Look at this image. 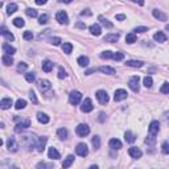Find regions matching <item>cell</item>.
Wrapping results in <instances>:
<instances>
[{
    "instance_id": "28",
    "label": "cell",
    "mask_w": 169,
    "mask_h": 169,
    "mask_svg": "<svg viewBox=\"0 0 169 169\" xmlns=\"http://www.w3.org/2000/svg\"><path fill=\"white\" fill-rule=\"evenodd\" d=\"M3 50H4L5 54H11V56L16 53V49H15L13 46H11L10 44H4V45H3Z\"/></svg>"
},
{
    "instance_id": "4",
    "label": "cell",
    "mask_w": 169,
    "mask_h": 169,
    "mask_svg": "<svg viewBox=\"0 0 169 169\" xmlns=\"http://www.w3.org/2000/svg\"><path fill=\"white\" fill-rule=\"evenodd\" d=\"M56 19L60 24H63V25H67V24H69V17H67V13L65 11H58L56 15Z\"/></svg>"
},
{
    "instance_id": "38",
    "label": "cell",
    "mask_w": 169,
    "mask_h": 169,
    "mask_svg": "<svg viewBox=\"0 0 169 169\" xmlns=\"http://www.w3.org/2000/svg\"><path fill=\"white\" fill-rule=\"evenodd\" d=\"M91 143H93V145H94V149L100 148V137L99 136H94L93 140H91Z\"/></svg>"
},
{
    "instance_id": "19",
    "label": "cell",
    "mask_w": 169,
    "mask_h": 169,
    "mask_svg": "<svg viewBox=\"0 0 169 169\" xmlns=\"http://www.w3.org/2000/svg\"><path fill=\"white\" fill-rule=\"evenodd\" d=\"M0 33H1V36H4V37L8 40V41H12V40L15 38V37H13V35H12L10 30L5 28V27H1V29H0Z\"/></svg>"
},
{
    "instance_id": "23",
    "label": "cell",
    "mask_w": 169,
    "mask_h": 169,
    "mask_svg": "<svg viewBox=\"0 0 169 169\" xmlns=\"http://www.w3.org/2000/svg\"><path fill=\"white\" fill-rule=\"evenodd\" d=\"M153 40L157 41V42H165V41H167V36H165L162 32H157V33L153 35Z\"/></svg>"
},
{
    "instance_id": "56",
    "label": "cell",
    "mask_w": 169,
    "mask_h": 169,
    "mask_svg": "<svg viewBox=\"0 0 169 169\" xmlns=\"http://www.w3.org/2000/svg\"><path fill=\"white\" fill-rule=\"evenodd\" d=\"M37 168H52V165H48L45 162H40V164H37Z\"/></svg>"
},
{
    "instance_id": "54",
    "label": "cell",
    "mask_w": 169,
    "mask_h": 169,
    "mask_svg": "<svg viewBox=\"0 0 169 169\" xmlns=\"http://www.w3.org/2000/svg\"><path fill=\"white\" fill-rule=\"evenodd\" d=\"M61 42H62V40H61L60 37H53V38H50V44H53V45H60Z\"/></svg>"
},
{
    "instance_id": "14",
    "label": "cell",
    "mask_w": 169,
    "mask_h": 169,
    "mask_svg": "<svg viewBox=\"0 0 169 169\" xmlns=\"http://www.w3.org/2000/svg\"><path fill=\"white\" fill-rule=\"evenodd\" d=\"M152 15H153V17H156V19L160 20V21H167V20H168L167 15H165L164 12L159 11V10H153V11H152Z\"/></svg>"
},
{
    "instance_id": "48",
    "label": "cell",
    "mask_w": 169,
    "mask_h": 169,
    "mask_svg": "<svg viewBox=\"0 0 169 169\" xmlns=\"http://www.w3.org/2000/svg\"><path fill=\"white\" fill-rule=\"evenodd\" d=\"M161 151L164 155H169V143H162V147H161Z\"/></svg>"
},
{
    "instance_id": "18",
    "label": "cell",
    "mask_w": 169,
    "mask_h": 169,
    "mask_svg": "<svg viewBox=\"0 0 169 169\" xmlns=\"http://www.w3.org/2000/svg\"><path fill=\"white\" fill-rule=\"evenodd\" d=\"M53 66H54V63L52 62V61H44L42 62V70H44L45 73H50L52 70H53Z\"/></svg>"
},
{
    "instance_id": "9",
    "label": "cell",
    "mask_w": 169,
    "mask_h": 169,
    "mask_svg": "<svg viewBox=\"0 0 169 169\" xmlns=\"http://www.w3.org/2000/svg\"><path fill=\"white\" fill-rule=\"evenodd\" d=\"M160 131V123L157 120H153L152 123L149 124V128H148V132L151 135H153V136H156V135L159 134Z\"/></svg>"
},
{
    "instance_id": "27",
    "label": "cell",
    "mask_w": 169,
    "mask_h": 169,
    "mask_svg": "<svg viewBox=\"0 0 169 169\" xmlns=\"http://www.w3.org/2000/svg\"><path fill=\"white\" fill-rule=\"evenodd\" d=\"M90 32H91V35H94V36H99L100 32H102L99 24H93V25L90 27Z\"/></svg>"
},
{
    "instance_id": "11",
    "label": "cell",
    "mask_w": 169,
    "mask_h": 169,
    "mask_svg": "<svg viewBox=\"0 0 169 169\" xmlns=\"http://www.w3.org/2000/svg\"><path fill=\"white\" fill-rule=\"evenodd\" d=\"M28 127H30V120H29V119H25L24 122L17 123L16 127H15V131H16V132H21V131L27 130Z\"/></svg>"
},
{
    "instance_id": "21",
    "label": "cell",
    "mask_w": 169,
    "mask_h": 169,
    "mask_svg": "<svg viewBox=\"0 0 169 169\" xmlns=\"http://www.w3.org/2000/svg\"><path fill=\"white\" fill-rule=\"evenodd\" d=\"M98 70H99L100 73H103V74H108V75L115 74V69H114V67H110V66H100Z\"/></svg>"
},
{
    "instance_id": "44",
    "label": "cell",
    "mask_w": 169,
    "mask_h": 169,
    "mask_svg": "<svg viewBox=\"0 0 169 169\" xmlns=\"http://www.w3.org/2000/svg\"><path fill=\"white\" fill-rule=\"evenodd\" d=\"M143 82H144V86H145L147 89L152 87V85H153V81H152V78H151V77H145Z\"/></svg>"
},
{
    "instance_id": "63",
    "label": "cell",
    "mask_w": 169,
    "mask_h": 169,
    "mask_svg": "<svg viewBox=\"0 0 169 169\" xmlns=\"http://www.w3.org/2000/svg\"><path fill=\"white\" fill-rule=\"evenodd\" d=\"M165 29L169 30V24H167V25H165Z\"/></svg>"
},
{
    "instance_id": "3",
    "label": "cell",
    "mask_w": 169,
    "mask_h": 169,
    "mask_svg": "<svg viewBox=\"0 0 169 169\" xmlns=\"http://www.w3.org/2000/svg\"><path fill=\"white\" fill-rule=\"evenodd\" d=\"M81 99H82V94L79 93V91H77V90L72 91V93H70V95H69V100H70V103L74 104V106L81 102Z\"/></svg>"
},
{
    "instance_id": "57",
    "label": "cell",
    "mask_w": 169,
    "mask_h": 169,
    "mask_svg": "<svg viewBox=\"0 0 169 169\" xmlns=\"http://www.w3.org/2000/svg\"><path fill=\"white\" fill-rule=\"evenodd\" d=\"M116 20H119V21H123V20H124L125 19V16H124V15H116Z\"/></svg>"
},
{
    "instance_id": "45",
    "label": "cell",
    "mask_w": 169,
    "mask_h": 169,
    "mask_svg": "<svg viewBox=\"0 0 169 169\" xmlns=\"http://www.w3.org/2000/svg\"><path fill=\"white\" fill-rule=\"evenodd\" d=\"M48 20H49V16H48L46 13L41 15V16L38 17V23L41 24V25H42V24H46V23H48Z\"/></svg>"
},
{
    "instance_id": "60",
    "label": "cell",
    "mask_w": 169,
    "mask_h": 169,
    "mask_svg": "<svg viewBox=\"0 0 169 169\" xmlns=\"http://www.w3.org/2000/svg\"><path fill=\"white\" fill-rule=\"evenodd\" d=\"M99 122H104V114L103 112L99 114Z\"/></svg>"
},
{
    "instance_id": "26",
    "label": "cell",
    "mask_w": 169,
    "mask_h": 169,
    "mask_svg": "<svg viewBox=\"0 0 169 169\" xmlns=\"http://www.w3.org/2000/svg\"><path fill=\"white\" fill-rule=\"evenodd\" d=\"M98 20H99V21H100V24H102L104 28H107V29H111L112 27H114V25H112V23H110V21L107 20L106 17H103V16H99V17H98Z\"/></svg>"
},
{
    "instance_id": "16",
    "label": "cell",
    "mask_w": 169,
    "mask_h": 169,
    "mask_svg": "<svg viewBox=\"0 0 169 169\" xmlns=\"http://www.w3.org/2000/svg\"><path fill=\"white\" fill-rule=\"evenodd\" d=\"M13 104L11 98H4V99H1V102H0V107H1L3 110H8L11 108V106Z\"/></svg>"
},
{
    "instance_id": "58",
    "label": "cell",
    "mask_w": 169,
    "mask_h": 169,
    "mask_svg": "<svg viewBox=\"0 0 169 169\" xmlns=\"http://www.w3.org/2000/svg\"><path fill=\"white\" fill-rule=\"evenodd\" d=\"M35 1H36V4L37 5H42V4H45L48 0H35Z\"/></svg>"
},
{
    "instance_id": "6",
    "label": "cell",
    "mask_w": 169,
    "mask_h": 169,
    "mask_svg": "<svg viewBox=\"0 0 169 169\" xmlns=\"http://www.w3.org/2000/svg\"><path fill=\"white\" fill-rule=\"evenodd\" d=\"M97 99L99 100L100 104H107L110 100V98H108V94H107L104 90H99V91H97Z\"/></svg>"
},
{
    "instance_id": "30",
    "label": "cell",
    "mask_w": 169,
    "mask_h": 169,
    "mask_svg": "<svg viewBox=\"0 0 169 169\" xmlns=\"http://www.w3.org/2000/svg\"><path fill=\"white\" fill-rule=\"evenodd\" d=\"M144 62H141V61H136V60H128L127 62H125V65L127 66H131V67H141L143 66Z\"/></svg>"
},
{
    "instance_id": "36",
    "label": "cell",
    "mask_w": 169,
    "mask_h": 169,
    "mask_svg": "<svg viewBox=\"0 0 169 169\" xmlns=\"http://www.w3.org/2000/svg\"><path fill=\"white\" fill-rule=\"evenodd\" d=\"M57 135H58V137H60V139L65 140L66 137H67V130H66V128H60V130L57 131Z\"/></svg>"
},
{
    "instance_id": "61",
    "label": "cell",
    "mask_w": 169,
    "mask_h": 169,
    "mask_svg": "<svg viewBox=\"0 0 169 169\" xmlns=\"http://www.w3.org/2000/svg\"><path fill=\"white\" fill-rule=\"evenodd\" d=\"M60 3H65V4H69V3H72L73 0H58Z\"/></svg>"
},
{
    "instance_id": "42",
    "label": "cell",
    "mask_w": 169,
    "mask_h": 169,
    "mask_svg": "<svg viewBox=\"0 0 169 169\" xmlns=\"http://www.w3.org/2000/svg\"><path fill=\"white\" fill-rule=\"evenodd\" d=\"M145 143L148 144V145H155V143H156V137L153 136V135H148V137L145 139Z\"/></svg>"
},
{
    "instance_id": "62",
    "label": "cell",
    "mask_w": 169,
    "mask_h": 169,
    "mask_svg": "<svg viewBox=\"0 0 169 169\" xmlns=\"http://www.w3.org/2000/svg\"><path fill=\"white\" fill-rule=\"evenodd\" d=\"M77 27H79V28H86V25H85V24H78V25H77Z\"/></svg>"
},
{
    "instance_id": "49",
    "label": "cell",
    "mask_w": 169,
    "mask_h": 169,
    "mask_svg": "<svg viewBox=\"0 0 169 169\" xmlns=\"http://www.w3.org/2000/svg\"><path fill=\"white\" fill-rule=\"evenodd\" d=\"M148 32V28L147 27H137V28H135L134 33H145Z\"/></svg>"
},
{
    "instance_id": "34",
    "label": "cell",
    "mask_w": 169,
    "mask_h": 169,
    "mask_svg": "<svg viewBox=\"0 0 169 169\" xmlns=\"http://www.w3.org/2000/svg\"><path fill=\"white\" fill-rule=\"evenodd\" d=\"M25 106H27V100L25 99H19L16 102V104H15V108L16 110H23V108H25Z\"/></svg>"
},
{
    "instance_id": "7",
    "label": "cell",
    "mask_w": 169,
    "mask_h": 169,
    "mask_svg": "<svg viewBox=\"0 0 169 169\" xmlns=\"http://www.w3.org/2000/svg\"><path fill=\"white\" fill-rule=\"evenodd\" d=\"M93 102H91L90 98H86V99L82 102V106H81V111L82 112H90L93 111Z\"/></svg>"
},
{
    "instance_id": "1",
    "label": "cell",
    "mask_w": 169,
    "mask_h": 169,
    "mask_svg": "<svg viewBox=\"0 0 169 169\" xmlns=\"http://www.w3.org/2000/svg\"><path fill=\"white\" fill-rule=\"evenodd\" d=\"M139 81H140L139 75H135V77H131V78H130V82H128V85H130V89H131L132 91H134V93H137V91H139V89H140Z\"/></svg>"
},
{
    "instance_id": "17",
    "label": "cell",
    "mask_w": 169,
    "mask_h": 169,
    "mask_svg": "<svg viewBox=\"0 0 169 169\" xmlns=\"http://www.w3.org/2000/svg\"><path fill=\"white\" fill-rule=\"evenodd\" d=\"M7 147H8V149L10 151H12V152H16L17 151V144H16L15 137H10V139L7 140Z\"/></svg>"
},
{
    "instance_id": "12",
    "label": "cell",
    "mask_w": 169,
    "mask_h": 169,
    "mask_svg": "<svg viewBox=\"0 0 169 169\" xmlns=\"http://www.w3.org/2000/svg\"><path fill=\"white\" fill-rule=\"evenodd\" d=\"M46 141H48V137H45V136L38 137L37 143H36V148H37V152H42V151L45 149V144H46Z\"/></svg>"
},
{
    "instance_id": "46",
    "label": "cell",
    "mask_w": 169,
    "mask_h": 169,
    "mask_svg": "<svg viewBox=\"0 0 169 169\" xmlns=\"http://www.w3.org/2000/svg\"><path fill=\"white\" fill-rule=\"evenodd\" d=\"M25 12H27V15H28L29 17H37V11L33 10V8H28Z\"/></svg>"
},
{
    "instance_id": "32",
    "label": "cell",
    "mask_w": 169,
    "mask_h": 169,
    "mask_svg": "<svg viewBox=\"0 0 169 169\" xmlns=\"http://www.w3.org/2000/svg\"><path fill=\"white\" fill-rule=\"evenodd\" d=\"M124 139H125V141H127V143H134V141L136 140V137H135V135L132 134V132L127 131V132L124 134Z\"/></svg>"
},
{
    "instance_id": "13",
    "label": "cell",
    "mask_w": 169,
    "mask_h": 169,
    "mask_svg": "<svg viewBox=\"0 0 169 169\" xmlns=\"http://www.w3.org/2000/svg\"><path fill=\"white\" fill-rule=\"evenodd\" d=\"M128 153H130V156L132 159H140L141 155H143V152H141L137 147H131V148L128 149Z\"/></svg>"
},
{
    "instance_id": "40",
    "label": "cell",
    "mask_w": 169,
    "mask_h": 169,
    "mask_svg": "<svg viewBox=\"0 0 169 169\" xmlns=\"http://www.w3.org/2000/svg\"><path fill=\"white\" fill-rule=\"evenodd\" d=\"M25 79H27V82H29V83L35 82V81H36V75H35V73H27V74H25Z\"/></svg>"
},
{
    "instance_id": "39",
    "label": "cell",
    "mask_w": 169,
    "mask_h": 169,
    "mask_svg": "<svg viewBox=\"0 0 169 169\" xmlns=\"http://www.w3.org/2000/svg\"><path fill=\"white\" fill-rule=\"evenodd\" d=\"M16 11H17V4H15V3H11V4L7 7V13H8V15L15 13Z\"/></svg>"
},
{
    "instance_id": "59",
    "label": "cell",
    "mask_w": 169,
    "mask_h": 169,
    "mask_svg": "<svg viewBox=\"0 0 169 169\" xmlns=\"http://www.w3.org/2000/svg\"><path fill=\"white\" fill-rule=\"evenodd\" d=\"M131 1L136 3V4H139V5H144V0H131Z\"/></svg>"
},
{
    "instance_id": "41",
    "label": "cell",
    "mask_w": 169,
    "mask_h": 169,
    "mask_svg": "<svg viewBox=\"0 0 169 169\" xmlns=\"http://www.w3.org/2000/svg\"><path fill=\"white\" fill-rule=\"evenodd\" d=\"M100 58H102V60H108V58H112V52H110V50L102 52V53H100Z\"/></svg>"
},
{
    "instance_id": "8",
    "label": "cell",
    "mask_w": 169,
    "mask_h": 169,
    "mask_svg": "<svg viewBox=\"0 0 169 169\" xmlns=\"http://www.w3.org/2000/svg\"><path fill=\"white\" fill-rule=\"evenodd\" d=\"M37 86H38V89H40V91L41 93H46L48 90H50V82L48 81V79H40V81L37 82Z\"/></svg>"
},
{
    "instance_id": "2",
    "label": "cell",
    "mask_w": 169,
    "mask_h": 169,
    "mask_svg": "<svg viewBox=\"0 0 169 169\" xmlns=\"http://www.w3.org/2000/svg\"><path fill=\"white\" fill-rule=\"evenodd\" d=\"M75 152H77V155L81 156V157H86V156L89 155V148L85 143H79L75 148Z\"/></svg>"
},
{
    "instance_id": "51",
    "label": "cell",
    "mask_w": 169,
    "mask_h": 169,
    "mask_svg": "<svg viewBox=\"0 0 169 169\" xmlns=\"http://www.w3.org/2000/svg\"><path fill=\"white\" fill-rule=\"evenodd\" d=\"M32 38H33V33L30 32V30H27V32H24V40H27V41H30Z\"/></svg>"
},
{
    "instance_id": "33",
    "label": "cell",
    "mask_w": 169,
    "mask_h": 169,
    "mask_svg": "<svg viewBox=\"0 0 169 169\" xmlns=\"http://www.w3.org/2000/svg\"><path fill=\"white\" fill-rule=\"evenodd\" d=\"M72 50H73V45L70 44V42H65V44L62 45V52L65 54H70Z\"/></svg>"
},
{
    "instance_id": "20",
    "label": "cell",
    "mask_w": 169,
    "mask_h": 169,
    "mask_svg": "<svg viewBox=\"0 0 169 169\" xmlns=\"http://www.w3.org/2000/svg\"><path fill=\"white\" fill-rule=\"evenodd\" d=\"M108 145H110V148H112V149H120L122 148V141L118 140V139H111L108 141Z\"/></svg>"
},
{
    "instance_id": "55",
    "label": "cell",
    "mask_w": 169,
    "mask_h": 169,
    "mask_svg": "<svg viewBox=\"0 0 169 169\" xmlns=\"http://www.w3.org/2000/svg\"><path fill=\"white\" fill-rule=\"evenodd\" d=\"M81 16H91L90 10H83V11L81 12Z\"/></svg>"
},
{
    "instance_id": "53",
    "label": "cell",
    "mask_w": 169,
    "mask_h": 169,
    "mask_svg": "<svg viewBox=\"0 0 169 169\" xmlns=\"http://www.w3.org/2000/svg\"><path fill=\"white\" fill-rule=\"evenodd\" d=\"M29 98H30V100H32L35 104L37 103V98H36V94H35V91H33V90L29 91Z\"/></svg>"
},
{
    "instance_id": "47",
    "label": "cell",
    "mask_w": 169,
    "mask_h": 169,
    "mask_svg": "<svg viewBox=\"0 0 169 169\" xmlns=\"http://www.w3.org/2000/svg\"><path fill=\"white\" fill-rule=\"evenodd\" d=\"M160 91H161L162 94H169V83H168V82H165V83L161 86Z\"/></svg>"
},
{
    "instance_id": "29",
    "label": "cell",
    "mask_w": 169,
    "mask_h": 169,
    "mask_svg": "<svg viewBox=\"0 0 169 169\" xmlns=\"http://www.w3.org/2000/svg\"><path fill=\"white\" fill-rule=\"evenodd\" d=\"M73 162H74V156H73V155H69L65 160H63V162H62V168H69L70 165L73 164Z\"/></svg>"
},
{
    "instance_id": "24",
    "label": "cell",
    "mask_w": 169,
    "mask_h": 169,
    "mask_svg": "<svg viewBox=\"0 0 169 169\" xmlns=\"http://www.w3.org/2000/svg\"><path fill=\"white\" fill-rule=\"evenodd\" d=\"M37 120L42 124H46V123H49V116L44 112H37Z\"/></svg>"
},
{
    "instance_id": "25",
    "label": "cell",
    "mask_w": 169,
    "mask_h": 169,
    "mask_svg": "<svg viewBox=\"0 0 169 169\" xmlns=\"http://www.w3.org/2000/svg\"><path fill=\"white\" fill-rule=\"evenodd\" d=\"M1 61L5 66H11L12 63H13V58H12L11 54H4V56L1 57Z\"/></svg>"
},
{
    "instance_id": "5",
    "label": "cell",
    "mask_w": 169,
    "mask_h": 169,
    "mask_svg": "<svg viewBox=\"0 0 169 169\" xmlns=\"http://www.w3.org/2000/svg\"><path fill=\"white\" fill-rule=\"evenodd\" d=\"M90 134V127H89L87 124H79L78 127H77V135L81 137H85L87 136V135Z\"/></svg>"
},
{
    "instance_id": "43",
    "label": "cell",
    "mask_w": 169,
    "mask_h": 169,
    "mask_svg": "<svg viewBox=\"0 0 169 169\" xmlns=\"http://www.w3.org/2000/svg\"><path fill=\"white\" fill-rule=\"evenodd\" d=\"M124 58V54L120 53V52H116V53H112V60L114 61H122Z\"/></svg>"
},
{
    "instance_id": "37",
    "label": "cell",
    "mask_w": 169,
    "mask_h": 169,
    "mask_svg": "<svg viewBox=\"0 0 169 169\" xmlns=\"http://www.w3.org/2000/svg\"><path fill=\"white\" fill-rule=\"evenodd\" d=\"M12 23H13V25L15 27H17V28H23L24 27V20L21 19V17H16V19H13V21H12Z\"/></svg>"
},
{
    "instance_id": "15",
    "label": "cell",
    "mask_w": 169,
    "mask_h": 169,
    "mask_svg": "<svg viewBox=\"0 0 169 169\" xmlns=\"http://www.w3.org/2000/svg\"><path fill=\"white\" fill-rule=\"evenodd\" d=\"M48 156H49V159H52V160H58V159H61V155H60V152L56 149V148H49L48 151Z\"/></svg>"
},
{
    "instance_id": "50",
    "label": "cell",
    "mask_w": 169,
    "mask_h": 169,
    "mask_svg": "<svg viewBox=\"0 0 169 169\" xmlns=\"http://www.w3.org/2000/svg\"><path fill=\"white\" fill-rule=\"evenodd\" d=\"M65 77H66V72H65V69H63L62 66H60V69H58V78L63 79Z\"/></svg>"
},
{
    "instance_id": "10",
    "label": "cell",
    "mask_w": 169,
    "mask_h": 169,
    "mask_svg": "<svg viewBox=\"0 0 169 169\" xmlns=\"http://www.w3.org/2000/svg\"><path fill=\"white\" fill-rule=\"evenodd\" d=\"M127 91L123 90V89H119V90L115 91V95H114V99H115V102H120V100L125 99L127 98Z\"/></svg>"
},
{
    "instance_id": "52",
    "label": "cell",
    "mask_w": 169,
    "mask_h": 169,
    "mask_svg": "<svg viewBox=\"0 0 169 169\" xmlns=\"http://www.w3.org/2000/svg\"><path fill=\"white\" fill-rule=\"evenodd\" d=\"M27 67H28V65L25 62H20L19 66H17V72H25Z\"/></svg>"
},
{
    "instance_id": "31",
    "label": "cell",
    "mask_w": 169,
    "mask_h": 169,
    "mask_svg": "<svg viewBox=\"0 0 169 169\" xmlns=\"http://www.w3.org/2000/svg\"><path fill=\"white\" fill-rule=\"evenodd\" d=\"M136 33H128L127 36H125V42L127 44H135L136 42Z\"/></svg>"
},
{
    "instance_id": "22",
    "label": "cell",
    "mask_w": 169,
    "mask_h": 169,
    "mask_svg": "<svg viewBox=\"0 0 169 169\" xmlns=\"http://www.w3.org/2000/svg\"><path fill=\"white\" fill-rule=\"evenodd\" d=\"M119 40V35L118 33H110V35H107L106 37H104V41L106 42H116Z\"/></svg>"
},
{
    "instance_id": "35",
    "label": "cell",
    "mask_w": 169,
    "mask_h": 169,
    "mask_svg": "<svg viewBox=\"0 0 169 169\" xmlns=\"http://www.w3.org/2000/svg\"><path fill=\"white\" fill-rule=\"evenodd\" d=\"M78 63H79V66H82V67L87 66V65H89V57L81 56V57L78 58Z\"/></svg>"
}]
</instances>
